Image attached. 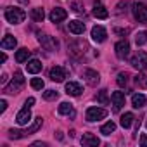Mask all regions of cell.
<instances>
[{
    "instance_id": "cell-16",
    "label": "cell",
    "mask_w": 147,
    "mask_h": 147,
    "mask_svg": "<svg viewBox=\"0 0 147 147\" xmlns=\"http://www.w3.org/2000/svg\"><path fill=\"white\" fill-rule=\"evenodd\" d=\"M42 67H43V64H42L38 59H31V61H28V64H26V69H28V73H31V75L40 73Z\"/></svg>"
},
{
    "instance_id": "cell-12",
    "label": "cell",
    "mask_w": 147,
    "mask_h": 147,
    "mask_svg": "<svg viewBox=\"0 0 147 147\" xmlns=\"http://www.w3.org/2000/svg\"><path fill=\"white\" fill-rule=\"evenodd\" d=\"M67 30L73 33V35H83V31H85V23H82V21H69L67 23Z\"/></svg>"
},
{
    "instance_id": "cell-32",
    "label": "cell",
    "mask_w": 147,
    "mask_h": 147,
    "mask_svg": "<svg viewBox=\"0 0 147 147\" xmlns=\"http://www.w3.org/2000/svg\"><path fill=\"white\" fill-rule=\"evenodd\" d=\"M31 87H33L35 90H42V88H43V80H42V78H33V80H31Z\"/></svg>"
},
{
    "instance_id": "cell-3",
    "label": "cell",
    "mask_w": 147,
    "mask_h": 147,
    "mask_svg": "<svg viewBox=\"0 0 147 147\" xmlns=\"http://www.w3.org/2000/svg\"><path fill=\"white\" fill-rule=\"evenodd\" d=\"M131 12H133V18L138 21V23H147V5L142 4V2H135L131 5Z\"/></svg>"
},
{
    "instance_id": "cell-8",
    "label": "cell",
    "mask_w": 147,
    "mask_h": 147,
    "mask_svg": "<svg viewBox=\"0 0 147 147\" xmlns=\"http://www.w3.org/2000/svg\"><path fill=\"white\" fill-rule=\"evenodd\" d=\"M92 38H94V42L102 43V42L107 38L106 28H104V26H94V28H92Z\"/></svg>"
},
{
    "instance_id": "cell-1",
    "label": "cell",
    "mask_w": 147,
    "mask_h": 147,
    "mask_svg": "<svg viewBox=\"0 0 147 147\" xmlns=\"http://www.w3.org/2000/svg\"><path fill=\"white\" fill-rule=\"evenodd\" d=\"M24 18H26V12L23 9H18V7H7L5 9V19L11 24H19L24 21Z\"/></svg>"
},
{
    "instance_id": "cell-38",
    "label": "cell",
    "mask_w": 147,
    "mask_h": 147,
    "mask_svg": "<svg viewBox=\"0 0 147 147\" xmlns=\"http://www.w3.org/2000/svg\"><path fill=\"white\" fill-rule=\"evenodd\" d=\"M33 145H36V147H45V145H47V144H45V142H35V144H33Z\"/></svg>"
},
{
    "instance_id": "cell-17",
    "label": "cell",
    "mask_w": 147,
    "mask_h": 147,
    "mask_svg": "<svg viewBox=\"0 0 147 147\" xmlns=\"http://www.w3.org/2000/svg\"><path fill=\"white\" fill-rule=\"evenodd\" d=\"M57 111H59V114H64V116H69V118H75V116H76L75 109H73V106H71L69 102H62Z\"/></svg>"
},
{
    "instance_id": "cell-24",
    "label": "cell",
    "mask_w": 147,
    "mask_h": 147,
    "mask_svg": "<svg viewBox=\"0 0 147 147\" xmlns=\"http://www.w3.org/2000/svg\"><path fill=\"white\" fill-rule=\"evenodd\" d=\"M42 123H43V119H42V118H36V119L28 126V130H24V131H26V137L31 135V133H35V131H38V128L42 126Z\"/></svg>"
},
{
    "instance_id": "cell-27",
    "label": "cell",
    "mask_w": 147,
    "mask_h": 147,
    "mask_svg": "<svg viewBox=\"0 0 147 147\" xmlns=\"http://www.w3.org/2000/svg\"><path fill=\"white\" fill-rule=\"evenodd\" d=\"M97 100H99L100 104H104V106H107V104H109V97H107V90H100V92L97 94Z\"/></svg>"
},
{
    "instance_id": "cell-33",
    "label": "cell",
    "mask_w": 147,
    "mask_h": 147,
    "mask_svg": "<svg viewBox=\"0 0 147 147\" xmlns=\"http://www.w3.org/2000/svg\"><path fill=\"white\" fill-rule=\"evenodd\" d=\"M71 9L75 11V12H83V4L82 2H73L71 4Z\"/></svg>"
},
{
    "instance_id": "cell-22",
    "label": "cell",
    "mask_w": 147,
    "mask_h": 147,
    "mask_svg": "<svg viewBox=\"0 0 147 147\" xmlns=\"http://www.w3.org/2000/svg\"><path fill=\"white\" fill-rule=\"evenodd\" d=\"M31 19L36 21V23H42L45 19V11L42 7H36V9H31Z\"/></svg>"
},
{
    "instance_id": "cell-18",
    "label": "cell",
    "mask_w": 147,
    "mask_h": 147,
    "mask_svg": "<svg viewBox=\"0 0 147 147\" xmlns=\"http://www.w3.org/2000/svg\"><path fill=\"white\" fill-rule=\"evenodd\" d=\"M92 14H94V18H97V19H107V16H109L107 9H106L104 5H100V4H95Z\"/></svg>"
},
{
    "instance_id": "cell-40",
    "label": "cell",
    "mask_w": 147,
    "mask_h": 147,
    "mask_svg": "<svg viewBox=\"0 0 147 147\" xmlns=\"http://www.w3.org/2000/svg\"><path fill=\"white\" fill-rule=\"evenodd\" d=\"M0 82H2V83H7V75H2V78H0Z\"/></svg>"
},
{
    "instance_id": "cell-21",
    "label": "cell",
    "mask_w": 147,
    "mask_h": 147,
    "mask_svg": "<svg viewBox=\"0 0 147 147\" xmlns=\"http://www.w3.org/2000/svg\"><path fill=\"white\" fill-rule=\"evenodd\" d=\"M145 102H147V99H145V95H142V94H135V95L131 97V106H133L135 109L144 107V106H145Z\"/></svg>"
},
{
    "instance_id": "cell-36",
    "label": "cell",
    "mask_w": 147,
    "mask_h": 147,
    "mask_svg": "<svg viewBox=\"0 0 147 147\" xmlns=\"http://www.w3.org/2000/svg\"><path fill=\"white\" fill-rule=\"evenodd\" d=\"M140 144H142V147H147V135L145 133L140 137Z\"/></svg>"
},
{
    "instance_id": "cell-2",
    "label": "cell",
    "mask_w": 147,
    "mask_h": 147,
    "mask_svg": "<svg viewBox=\"0 0 147 147\" xmlns=\"http://www.w3.org/2000/svg\"><path fill=\"white\" fill-rule=\"evenodd\" d=\"M24 85V78H23V73L16 71L14 73V78L11 80V83L5 87V94H18Z\"/></svg>"
},
{
    "instance_id": "cell-10",
    "label": "cell",
    "mask_w": 147,
    "mask_h": 147,
    "mask_svg": "<svg viewBox=\"0 0 147 147\" xmlns=\"http://www.w3.org/2000/svg\"><path fill=\"white\" fill-rule=\"evenodd\" d=\"M83 78H85V82H87L88 85H92V87H95V85L100 82L99 73H97V71H94V69H85V73H83Z\"/></svg>"
},
{
    "instance_id": "cell-19",
    "label": "cell",
    "mask_w": 147,
    "mask_h": 147,
    "mask_svg": "<svg viewBox=\"0 0 147 147\" xmlns=\"http://www.w3.org/2000/svg\"><path fill=\"white\" fill-rule=\"evenodd\" d=\"M18 45V40L12 36V35H5L4 36V40H2V43H0V47H2L4 50H9V49H14Z\"/></svg>"
},
{
    "instance_id": "cell-35",
    "label": "cell",
    "mask_w": 147,
    "mask_h": 147,
    "mask_svg": "<svg viewBox=\"0 0 147 147\" xmlns=\"http://www.w3.org/2000/svg\"><path fill=\"white\" fill-rule=\"evenodd\" d=\"M5 109H7V102L2 99V100H0V113H4Z\"/></svg>"
},
{
    "instance_id": "cell-29",
    "label": "cell",
    "mask_w": 147,
    "mask_h": 147,
    "mask_svg": "<svg viewBox=\"0 0 147 147\" xmlns=\"http://www.w3.org/2000/svg\"><path fill=\"white\" fill-rule=\"evenodd\" d=\"M116 82H118V85H119V87H125V85L128 83V73H119Z\"/></svg>"
},
{
    "instance_id": "cell-5",
    "label": "cell",
    "mask_w": 147,
    "mask_h": 147,
    "mask_svg": "<svg viewBox=\"0 0 147 147\" xmlns=\"http://www.w3.org/2000/svg\"><path fill=\"white\" fill-rule=\"evenodd\" d=\"M106 116H107V111L102 109V107H88L87 109V121H90V123L104 119Z\"/></svg>"
},
{
    "instance_id": "cell-15",
    "label": "cell",
    "mask_w": 147,
    "mask_h": 147,
    "mask_svg": "<svg viewBox=\"0 0 147 147\" xmlns=\"http://www.w3.org/2000/svg\"><path fill=\"white\" fill-rule=\"evenodd\" d=\"M83 92V88H82V85L80 83H76V82H67L66 83V94L67 95H80Z\"/></svg>"
},
{
    "instance_id": "cell-4",
    "label": "cell",
    "mask_w": 147,
    "mask_h": 147,
    "mask_svg": "<svg viewBox=\"0 0 147 147\" xmlns=\"http://www.w3.org/2000/svg\"><path fill=\"white\" fill-rule=\"evenodd\" d=\"M131 66L137 67L138 71H147V52L140 50L131 57Z\"/></svg>"
},
{
    "instance_id": "cell-13",
    "label": "cell",
    "mask_w": 147,
    "mask_h": 147,
    "mask_svg": "<svg viewBox=\"0 0 147 147\" xmlns=\"http://www.w3.org/2000/svg\"><path fill=\"white\" fill-rule=\"evenodd\" d=\"M111 100H113V106H114V111L118 113L123 106H125V94L123 92H113L111 95Z\"/></svg>"
},
{
    "instance_id": "cell-41",
    "label": "cell",
    "mask_w": 147,
    "mask_h": 147,
    "mask_svg": "<svg viewBox=\"0 0 147 147\" xmlns=\"http://www.w3.org/2000/svg\"><path fill=\"white\" fill-rule=\"evenodd\" d=\"M19 2H21V4H28V2H30V0H19Z\"/></svg>"
},
{
    "instance_id": "cell-30",
    "label": "cell",
    "mask_w": 147,
    "mask_h": 147,
    "mask_svg": "<svg viewBox=\"0 0 147 147\" xmlns=\"http://www.w3.org/2000/svg\"><path fill=\"white\" fill-rule=\"evenodd\" d=\"M135 42H137V45H144V43L147 42V33H144V31L137 33V36H135Z\"/></svg>"
},
{
    "instance_id": "cell-42",
    "label": "cell",
    "mask_w": 147,
    "mask_h": 147,
    "mask_svg": "<svg viewBox=\"0 0 147 147\" xmlns=\"http://www.w3.org/2000/svg\"><path fill=\"white\" fill-rule=\"evenodd\" d=\"M145 126H147V123H145Z\"/></svg>"
},
{
    "instance_id": "cell-6",
    "label": "cell",
    "mask_w": 147,
    "mask_h": 147,
    "mask_svg": "<svg viewBox=\"0 0 147 147\" xmlns=\"http://www.w3.org/2000/svg\"><path fill=\"white\" fill-rule=\"evenodd\" d=\"M114 50H116V55H118L119 59H125V57H128V54H130V43H128L126 40H121V42H118V43L114 45Z\"/></svg>"
},
{
    "instance_id": "cell-25",
    "label": "cell",
    "mask_w": 147,
    "mask_h": 147,
    "mask_svg": "<svg viewBox=\"0 0 147 147\" xmlns=\"http://www.w3.org/2000/svg\"><path fill=\"white\" fill-rule=\"evenodd\" d=\"M114 130H116V123H114V121H107L106 125L100 126V133H102V135H111Z\"/></svg>"
},
{
    "instance_id": "cell-14",
    "label": "cell",
    "mask_w": 147,
    "mask_h": 147,
    "mask_svg": "<svg viewBox=\"0 0 147 147\" xmlns=\"http://www.w3.org/2000/svg\"><path fill=\"white\" fill-rule=\"evenodd\" d=\"M99 144H100V140L95 135H92V133H85L82 137V145L83 147H97Z\"/></svg>"
},
{
    "instance_id": "cell-9",
    "label": "cell",
    "mask_w": 147,
    "mask_h": 147,
    "mask_svg": "<svg viewBox=\"0 0 147 147\" xmlns=\"http://www.w3.org/2000/svg\"><path fill=\"white\" fill-rule=\"evenodd\" d=\"M16 121H18V125H21V126H24V125H28V123L31 121V111H30V107H28V106L18 113Z\"/></svg>"
},
{
    "instance_id": "cell-20",
    "label": "cell",
    "mask_w": 147,
    "mask_h": 147,
    "mask_svg": "<svg viewBox=\"0 0 147 147\" xmlns=\"http://www.w3.org/2000/svg\"><path fill=\"white\" fill-rule=\"evenodd\" d=\"M38 42L47 49V50H52V49H55L57 47V42H54L50 36H47V35H40L38 36Z\"/></svg>"
},
{
    "instance_id": "cell-7",
    "label": "cell",
    "mask_w": 147,
    "mask_h": 147,
    "mask_svg": "<svg viewBox=\"0 0 147 147\" xmlns=\"http://www.w3.org/2000/svg\"><path fill=\"white\" fill-rule=\"evenodd\" d=\"M50 80L52 82H57V83H61V82H64V78H66V69L64 67H61V66H54L52 69H50Z\"/></svg>"
},
{
    "instance_id": "cell-28",
    "label": "cell",
    "mask_w": 147,
    "mask_h": 147,
    "mask_svg": "<svg viewBox=\"0 0 147 147\" xmlns=\"http://www.w3.org/2000/svg\"><path fill=\"white\" fill-rule=\"evenodd\" d=\"M57 97H59V94H57L55 90H45V92H43V99H45V100H55Z\"/></svg>"
},
{
    "instance_id": "cell-37",
    "label": "cell",
    "mask_w": 147,
    "mask_h": 147,
    "mask_svg": "<svg viewBox=\"0 0 147 147\" xmlns=\"http://www.w3.org/2000/svg\"><path fill=\"white\" fill-rule=\"evenodd\" d=\"M33 104H35V97H30V99H26V102H24V106H28V107L33 106Z\"/></svg>"
},
{
    "instance_id": "cell-23",
    "label": "cell",
    "mask_w": 147,
    "mask_h": 147,
    "mask_svg": "<svg viewBox=\"0 0 147 147\" xmlns=\"http://www.w3.org/2000/svg\"><path fill=\"white\" fill-rule=\"evenodd\" d=\"M133 114L131 113H125L123 116H121V119H119V125L123 126V128H130L131 126V123H133Z\"/></svg>"
},
{
    "instance_id": "cell-31",
    "label": "cell",
    "mask_w": 147,
    "mask_h": 147,
    "mask_svg": "<svg viewBox=\"0 0 147 147\" xmlns=\"http://www.w3.org/2000/svg\"><path fill=\"white\" fill-rule=\"evenodd\" d=\"M123 12H126V2L125 0H121V2L116 5V11H114V14H118V16H121Z\"/></svg>"
},
{
    "instance_id": "cell-34",
    "label": "cell",
    "mask_w": 147,
    "mask_h": 147,
    "mask_svg": "<svg viewBox=\"0 0 147 147\" xmlns=\"http://www.w3.org/2000/svg\"><path fill=\"white\" fill-rule=\"evenodd\" d=\"M144 78H145L144 75H138V76L135 78V83H137V85H140V87H145V85H147V82H145Z\"/></svg>"
},
{
    "instance_id": "cell-39",
    "label": "cell",
    "mask_w": 147,
    "mask_h": 147,
    "mask_svg": "<svg viewBox=\"0 0 147 147\" xmlns=\"http://www.w3.org/2000/svg\"><path fill=\"white\" fill-rule=\"evenodd\" d=\"M5 61H7V55L2 54V55H0V62H5Z\"/></svg>"
},
{
    "instance_id": "cell-26",
    "label": "cell",
    "mask_w": 147,
    "mask_h": 147,
    "mask_svg": "<svg viewBox=\"0 0 147 147\" xmlns=\"http://www.w3.org/2000/svg\"><path fill=\"white\" fill-rule=\"evenodd\" d=\"M28 57H30V50H28V49H19V50L16 52V61H18V62H26Z\"/></svg>"
},
{
    "instance_id": "cell-11",
    "label": "cell",
    "mask_w": 147,
    "mask_h": 147,
    "mask_svg": "<svg viewBox=\"0 0 147 147\" xmlns=\"http://www.w3.org/2000/svg\"><path fill=\"white\" fill-rule=\"evenodd\" d=\"M49 18H50L52 23H61V21H64L67 18V12L64 9H61V7H55V9H52V12L49 14Z\"/></svg>"
}]
</instances>
